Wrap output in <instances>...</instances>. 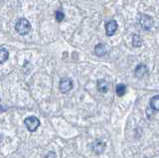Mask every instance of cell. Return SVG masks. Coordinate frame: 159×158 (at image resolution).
Returning a JSON list of instances; mask_svg holds the SVG:
<instances>
[{
    "mask_svg": "<svg viewBox=\"0 0 159 158\" xmlns=\"http://www.w3.org/2000/svg\"><path fill=\"white\" fill-rule=\"evenodd\" d=\"M15 29L20 35H27L31 31V24L25 18H20L15 24Z\"/></svg>",
    "mask_w": 159,
    "mask_h": 158,
    "instance_id": "1",
    "label": "cell"
},
{
    "mask_svg": "<svg viewBox=\"0 0 159 158\" xmlns=\"http://www.w3.org/2000/svg\"><path fill=\"white\" fill-rule=\"evenodd\" d=\"M24 124L27 127V129L30 132H34L38 129V127L40 125V120L36 116H28L27 118H25Z\"/></svg>",
    "mask_w": 159,
    "mask_h": 158,
    "instance_id": "2",
    "label": "cell"
},
{
    "mask_svg": "<svg viewBox=\"0 0 159 158\" xmlns=\"http://www.w3.org/2000/svg\"><path fill=\"white\" fill-rule=\"evenodd\" d=\"M138 21H139V24H140V26L144 30H150L154 24L153 18L151 16L147 15V14H140Z\"/></svg>",
    "mask_w": 159,
    "mask_h": 158,
    "instance_id": "3",
    "label": "cell"
},
{
    "mask_svg": "<svg viewBox=\"0 0 159 158\" xmlns=\"http://www.w3.org/2000/svg\"><path fill=\"white\" fill-rule=\"evenodd\" d=\"M74 85H73V81L70 78H63L60 81V91H61L63 93H67L68 92H70L73 88Z\"/></svg>",
    "mask_w": 159,
    "mask_h": 158,
    "instance_id": "4",
    "label": "cell"
},
{
    "mask_svg": "<svg viewBox=\"0 0 159 158\" xmlns=\"http://www.w3.org/2000/svg\"><path fill=\"white\" fill-rule=\"evenodd\" d=\"M117 22L116 20H111V21H108L107 24H106V33H107V36H112L116 34V30H117Z\"/></svg>",
    "mask_w": 159,
    "mask_h": 158,
    "instance_id": "5",
    "label": "cell"
},
{
    "mask_svg": "<svg viewBox=\"0 0 159 158\" xmlns=\"http://www.w3.org/2000/svg\"><path fill=\"white\" fill-rule=\"evenodd\" d=\"M92 149L93 150V152H96L97 154H101L106 149V143L102 140H97L93 143L92 145Z\"/></svg>",
    "mask_w": 159,
    "mask_h": 158,
    "instance_id": "6",
    "label": "cell"
},
{
    "mask_svg": "<svg viewBox=\"0 0 159 158\" xmlns=\"http://www.w3.org/2000/svg\"><path fill=\"white\" fill-rule=\"evenodd\" d=\"M107 53V48L104 43H99L94 47V54L98 57H102Z\"/></svg>",
    "mask_w": 159,
    "mask_h": 158,
    "instance_id": "7",
    "label": "cell"
},
{
    "mask_svg": "<svg viewBox=\"0 0 159 158\" xmlns=\"http://www.w3.org/2000/svg\"><path fill=\"white\" fill-rule=\"evenodd\" d=\"M134 73H135V76L137 78H142L148 74V69L144 64H139V65H137V67L135 68Z\"/></svg>",
    "mask_w": 159,
    "mask_h": 158,
    "instance_id": "8",
    "label": "cell"
},
{
    "mask_svg": "<svg viewBox=\"0 0 159 158\" xmlns=\"http://www.w3.org/2000/svg\"><path fill=\"white\" fill-rule=\"evenodd\" d=\"M149 108H151L152 111H159V96H154L150 98V102H149Z\"/></svg>",
    "mask_w": 159,
    "mask_h": 158,
    "instance_id": "9",
    "label": "cell"
},
{
    "mask_svg": "<svg viewBox=\"0 0 159 158\" xmlns=\"http://www.w3.org/2000/svg\"><path fill=\"white\" fill-rule=\"evenodd\" d=\"M97 88H98V92L104 93H107L108 91L109 85H108V83L106 80H98V83H97Z\"/></svg>",
    "mask_w": 159,
    "mask_h": 158,
    "instance_id": "10",
    "label": "cell"
},
{
    "mask_svg": "<svg viewBox=\"0 0 159 158\" xmlns=\"http://www.w3.org/2000/svg\"><path fill=\"white\" fill-rule=\"evenodd\" d=\"M116 93L118 97H123L126 93V86L123 84H118L116 88Z\"/></svg>",
    "mask_w": 159,
    "mask_h": 158,
    "instance_id": "11",
    "label": "cell"
},
{
    "mask_svg": "<svg viewBox=\"0 0 159 158\" xmlns=\"http://www.w3.org/2000/svg\"><path fill=\"white\" fill-rule=\"evenodd\" d=\"M8 57H9V52L7 51V49H5L4 47L0 48V63L3 64L8 59Z\"/></svg>",
    "mask_w": 159,
    "mask_h": 158,
    "instance_id": "12",
    "label": "cell"
},
{
    "mask_svg": "<svg viewBox=\"0 0 159 158\" xmlns=\"http://www.w3.org/2000/svg\"><path fill=\"white\" fill-rule=\"evenodd\" d=\"M143 43V40L142 38L138 35V34H135V35H133V38H132V44L134 47H140Z\"/></svg>",
    "mask_w": 159,
    "mask_h": 158,
    "instance_id": "13",
    "label": "cell"
},
{
    "mask_svg": "<svg viewBox=\"0 0 159 158\" xmlns=\"http://www.w3.org/2000/svg\"><path fill=\"white\" fill-rule=\"evenodd\" d=\"M64 18H65L64 12L60 11V10H57L56 12H55V19H56L58 22H62L64 20Z\"/></svg>",
    "mask_w": 159,
    "mask_h": 158,
    "instance_id": "14",
    "label": "cell"
}]
</instances>
